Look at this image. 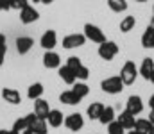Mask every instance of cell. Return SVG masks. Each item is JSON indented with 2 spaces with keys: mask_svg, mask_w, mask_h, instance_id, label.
Listing matches in <instances>:
<instances>
[{
  "mask_svg": "<svg viewBox=\"0 0 154 134\" xmlns=\"http://www.w3.org/2000/svg\"><path fill=\"white\" fill-rule=\"evenodd\" d=\"M136 77H138V66H136L133 61L124 63V66H122V70H120V79H122L124 86H131V84H134Z\"/></svg>",
  "mask_w": 154,
  "mask_h": 134,
  "instance_id": "cell-1",
  "label": "cell"
},
{
  "mask_svg": "<svg viewBox=\"0 0 154 134\" xmlns=\"http://www.w3.org/2000/svg\"><path fill=\"white\" fill-rule=\"evenodd\" d=\"M100 89L108 95H118L124 89V82H122L120 75H113V77H108L100 82Z\"/></svg>",
  "mask_w": 154,
  "mask_h": 134,
  "instance_id": "cell-2",
  "label": "cell"
},
{
  "mask_svg": "<svg viewBox=\"0 0 154 134\" xmlns=\"http://www.w3.org/2000/svg\"><path fill=\"white\" fill-rule=\"evenodd\" d=\"M84 36H86V40H90V41H93V43H104L106 41V36H104V32H102V29L100 27H97V25H93V23H86L84 25V32H82Z\"/></svg>",
  "mask_w": 154,
  "mask_h": 134,
  "instance_id": "cell-3",
  "label": "cell"
},
{
  "mask_svg": "<svg viewBox=\"0 0 154 134\" xmlns=\"http://www.w3.org/2000/svg\"><path fill=\"white\" fill-rule=\"evenodd\" d=\"M116 54H118V45L115 41H104L99 45V55L104 61H111Z\"/></svg>",
  "mask_w": 154,
  "mask_h": 134,
  "instance_id": "cell-4",
  "label": "cell"
},
{
  "mask_svg": "<svg viewBox=\"0 0 154 134\" xmlns=\"http://www.w3.org/2000/svg\"><path fill=\"white\" fill-rule=\"evenodd\" d=\"M38 18H39L38 9H34L31 4H27L25 7H22V9H20V20H22V23L29 25V23H34Z\"/></svg>",
  "mask_w": 154,
  "mask_h": 134,
  "instance_id": "cell-5",
  "label": "cell"
},
{
  "mask_svg": "<svg viewBox=\"0 0 154 134\" xmlns=\"http://www.w3.org/2000/svg\"><path fill=\"white\" fill-rule=\"evenodd\" d=\"M65 125H66V129L68 131H81L82 127H84V118H82V115H79V113H72V115H68L66 118H65V122H63Z\"/></svg>",
  "mask_w": 154,
  "mask_h": 134,
  "instance_id": "cell-6",
  "label": "cell"
},
{
  "mask_svg": "<svg viewBox=\"0 0 154 134\" xmlns=\"http://www.w3.org/2000/svg\"><path fill=\"white\" fill-rule=\"evenodd\" d=\"M125 111H129L131 115H140L142 111H143V102H142V97H138V95H131L129 98H127V102H125Z\"/></svg>",
  "mask_w": 154,
  "mask_h": 134,
  "instance_id": "cell-7",
  "label": "cell"
},
{
  "mask_svg": "<svg viewBox=\"0 0 154 134\" xmlns=\"http://www.w3.org/2000/svg\"><path fill=\"white\" fill-rule=\"evenodd\" d=\"M86 43V36L84 34H68L63 38V48H79Z\"/></svg>",
  "mask_w": 154,
  "mask_h": 134,
  "instance_id": "cell-8",
  "label": "cell"
},
{
  "mask_svg": "<svg viewBox=\"0 0 154 134\" xmlns=\"http://www.w3.org/2000/svg\"><path fill=\"white\" fill-rule=\"evenodd\" d=\"M43 66L48 68V70L59 68V66H61V57H59V54H56L54 50H47L45 55H43Z\"/></svg>",
  "mask_w": 154,
  "mask_h": 134,
  "instance_id": "cell-9",
  "label": "cell"
},
{
  "mask_svg": "<svg viewBox=\"0 0 154 134\" xmlns=\"http://www.w3.org/2000/svg\"><path fill=\"white\" fill-rule=\"evenodd\" d=\"M2 98H4L7 104H11V106H18V104L22 102L20 91L14 89V88H4L2 89Z\"/></svg>",
  "mask_w": 154,
  "mask_h": 134,
  "instance_id": "cell-10",
  "label": "cell"
},
{
  "mask_svg": "<svg viewBox=\"0 0 154 134\" xmlns=\"http://www.w3.org/2000/svg\"><path fill=\"white\" fill-rule=\"evenodd\" d=\"M34 120H36V115H34V113H31V115H27V116H22V118H18V120L14 122L13 129H14L16 133H22V131H25V129H31V125H32Z\"/></svg>",
  "mask_w": 154,
  "mask_h": 134,
  "instance_id": "cell-11",
  "label": "cell"
},
{
  "mask_svg": "<svg viewBox=\"0 0 154 134\" xmlns=\"http://www.w3.org/2000/svg\"><path fill=\"white\" fill-rule=\"evenodd\" d=\"M39 45H41L45 50H52V48L57 45V34H56V31H47V32L41 36Z\"/></svg>",
  "mask_w": 154,
  "mask_h": 134,
  "instance_id": "cell-12",
  "label": "cell"
},
{
  "mask_svg": "<svg viewBox=\"0 0 154 134\" xmlns=\"http://www.w3.org/2000/svg\"><path fill=\"white\" fill-rule=\"evenodd\" d=\"M34 46V40L32 38H29V36H20L18 40H16V50H18V54H27L31 48Z\"/></svg>",
  "mask_w": 154,
  "mask_h": 134,
  "instance_id": "cell-13",
  "label": "cell"
},
{
  "mask_svg": "<svg viewBox=\"0 0 154 134\" xmlns=\"http://www.w3.org/2000/svg\"><path fill=\"white\" fill-rule=\"evenodd\" d=\"M48 113H50V107H48V102H47V100H43V98L34 100V115H36L38 118H45V120H47Z\"/></svg>",
  "mask_w": 154,
  "mask_h": 134,
  "instance_id": "cell-14",
  "label": "cell"
},
{
  "mask_svg": "<svg viewBox=\"0 0 154 134\" xmlns=\"http://www.w3.org/2000/svg\"><path fill=\"white\" fill-rule=\"evenodd\" d=\"M116 120L120 122V125H122L124 129H129V131L134 129V122H136V120H134V115H131L129 111H122V113L116 116Z\"/></svg>",
  "mask_w": 154,
  "mask_h": 134,
  "instance_id": "cell-15",
  "label": "cell"
},
{
  "mask_svg": "<svg viewBox=\"0 0 154 134\" xmlns=\"http://www.w3.org/2000/svg\"><path fill=\"white\" fill-rule=\"evenodd\" d=\"M154 72V59L151 57H145L143 61H142V66L138 68V73L145 79V81H149V77H151V73Z\"/></svg>",
  "mask_w": 154,
  "mask_h": 134,
  "instance_id": "cell-16",
  "label": "cell"
},
{
  "mask_svg": "<svg viewBox=\"0 0 154 134\" xmlns=\"http://www.w3.org/2000/svg\"><path fill=\"white\" fill-rule=\"evenodd\" d=\"M57 70H59V77L63 79V82H66V84H75L77 77H75V72H74L72 68H68V66L65 64V66H59Z\"/></svg>",
  "mask_w": 154,
  "mask_h": 134,
  "instance_id": "cell-17",
  "label": "cell"
},
{
  "mask_svg": "<svg viewBox=\"0 0 154 134\" xmlns=\"http://www.w3.org/2000/svg\"><path fill=\"white\" fill-rule=\"evenodd\" d=\"M102 111H104V104H100V102H91L88 106V109H86L90 120H99L100 115H102Z\"/></svg>",
  "mask_w": 154,
  "mask_h": 134,
  "instance_id": "cell-18",
  "label": "cell"
},
{
  "mask_svg": "<svg viewBox=\"0 0 154 134\" xmlns=\"http://www.w3.org/2000/svg\"><path fill=\"white\" fill-rule=\"evenodd\" d=\"M47 122H48L50 127H59V125H63V122H65L63 113L57 111V109H50V113H48V116H47Z\"/></svg>",
  "mask_w": 154,
  "mask_h": 134,
  "instance_id": "cell-19",
  "label": "cell"
},
{
  "mask_svg": "<svg viewBox=\"0 0 154 134\" xmlns=\"http://www.w3.org/2000/svg\"><path fill=\"white\" fill-rule=\"evenodd\" d=\"M59 100H61L63 104H66V106H77V104L81 102V98L77 97L72 89H68V91H63V93L59 95Z\"/></svg>",
  "mask_w": 154,
  "mask_h": 134,
  "instance_id": "cell-20",
  "label": "cell"
},
{
  "mask_svg": "<svg viewBox=\"0 0 154 134\" xmlns=\"http://www.w3.org/2000/svg\"><path fill=\"white\" fill-rule=\"evenodd\" d=\"M142 46L143 48H154V27L149 25L145 32L142 34Z\"/></svg>",
  "mask_w": 154,
  "mask_h": 134,
  "instance_id": "cell-21",
  "label": "cell"
},
{
  "mask_svg": "<svg viewBox=\"0 0 154 134\" xmlns=\"http://www.w3.org/2000/svg\"><path fill=\"white\" fill-rule=\"evenodd\" d=\"M31 131L34 134H47L48 133V125H47V120L45 118H38L36 116V120L32 122V125H31Z\"/></svg>",
  "mask_w": 154,
  "mask_h": 134,
  "instance_id": "cell-22",
  "label": "cell"
},
{
  "mask_svg": "<svg viewBox=\"0 0 154 134\" xmlns=\"http://www.w3.org/2000/svg\"><path fill=\"white\" fill-rule=\"evenodd\" d=\"M43 91H45L43 84H41V82H34V84H31L29 89H27V97H29L31 100H38V98H41Z\"/></svg>",
  "mask_w": 154,
  "mask_h": 134,
  "instance_id": "cell-23",
  "label": "cell"
},
{
  "mask_svg": "<svg viewBox=\"0 0 154 134\" xmlns=\"http://www.w3.org/2000/svg\"><path fill=\"white\" fill-rule=\"evenodd\" d=\"M113 120H115V109H113L111 106H104V111H102L99 122H100L102 125H108V124H111Z\"/></svg>",
  "mask_w": 154,
  "mask_h": 134,
  "instance_id": "cell-24",
  "label": "cell"
},
{
  "mask_svg": "<svg viewBox=\"0 0 154 134\" xmlns=\"http://www.w3.org/2000/svg\"><path fill=\"white\" fill-rule=\"evenodd\" d=\"M152 122L151 120H147V118H138L136 122H134V129L136 131H140L142 134H149V131L152 129Z\"/></svg>",
  "mask_w": 154,
  "mask_h": 134,
  "instance_id": "cell-25",
  "label": "cell"
},
{
  "mask_svg": "<svg viewBox=\"0 0 154 134\" xmlns=\"http://www.w3.org/2000/svg\"><path fill=\"white\" fill-rule=\"evenodd\" d=\"M108 7L113 13H124L127 11V2L125 0H108Z\"/></svg>",
  "mask_w": 154,
  "mask_h": 134,
  "instance_id": "cell-26",
  "label": "cell"
},
{
  "mask_svg": "<svg viewBox=\"0 0 154 134\" xmlns=\"http://www.w3.org/2000/svg\"><path fill=\"white\" fill-rule=\"evenodd\" d=\"M134 25H136L134 16H125V18L120 22V31H122V32H131V31L134 29Z\"/></svg>",
  "mask_w": 154,
  "mask_h": 134,
  "instance_id": "cell-27",
  "label": "cell"
},
{
  "mask_svg": "<svg viewBox=\"0 0 154 134\" xmlns=\"http://www.w3.org/2000/svg\"><path fill=\"white\" fill-rule=\"evenodd\" d=\"M72 91L75 93L77 97L82 100L88 93H90V88H88V84L86 82H77V84H74V88H72Z\"/></svg>",
  "mask_w": 154,
  "mask_h": 134,
  "instance_id": "cell-28",
  "label": "cell"
},
{
  "mask_svg": "<svg viewBox=\"0 0 154 134\" xmlns=\"http://www.w3.org/2000/svg\"><path fill=\"white\" fill-rule=\"evenodd\" d=\"M124 127L120 125L118 120H113L111 124H108V134H124Z\"/></svg>",
  "mask_w": 154,
  "mask_h": 134,
  "instance_id": "cell-29",
  "label": "cell"
},
{
  "mask_svg": "<svg viewBox=\"0 0 154 134\" xmlns=\"http://www.w3.org/2000/svg\"><path fill=\"white\" fill-rule=\"evenodd\" d=\"M75 77L77 79H81V81H86V79L90 77V70H88L84 64H81V66L75 70Z\"/></svg>",
  "mask_w": 154,
  "mask_h": 134,
  "instance_id": "cell-30",
  "label": "cell"
},
{
  "mask_svg": "<svg viewBox=\"0 0 154 134\" xmlns=\"http://www.w3.org/2000/svg\"><path fill=\"white\" fill-rule=\"evenodd\" d=\"M81 64H82V61H81L79 57H75V55L68 57V61H66V66H68V68H72L74 72H75V70L79 68V66H81Z\"/></svg>",
  "mask_w": 154,
  "mask_h": 134,
  "instance_id": "cell-31",
  "label": "cell"
},
{
  "mask_svg": "<svg viewBox=\"0 0 154 134\" xmlns=\"http://www.w3.org/2000/svg\"><path fill=\"white\" fill-rule=\"evenodd\" d=\"M29 4V0H11V9H22V7H25Z\"/></svg>",
  "mask_w": 154,
  "mask_h": 134,
  "instance_id": "cell-32",
  "label": "cell"
},
{
  "mask_svg": "<svg viewBox=\"0 0 154 134\" xmlns=\"http://www.w3.org/2000/svg\"><path fill=\"white\" fill-rule=\"evenodd\" d=\"M0 9L2 11H9L11 9V0H0Z\"/></svg>",
  "mask_w": 154,
  "mask_h": 134,
  "instance_id": "cell-33",
  "label": "cell"
},
{
  "mask_svg": "<svg viewBox=\"0 0 154 134\" xmlns=\"http://www.w3.org/2000/svg\"><path fill=\"white\" fill-rule=\"evenodd\" d=\"M5 52H7V46H5V45H0V68H2V64H4Z\"/></svg>",
  "mask_w": 154,
  "mask_h": 134,
  "instance_id": "cell-34",
  "label": "cell"
},
{
  "mask_svg": "<svg viewBox=\"0 0 154 134\" xmlns=\"http://www.w3.org/2000/svg\"><path fill=\"white\" fill-rule=\"evenodd\" d=\"M0 134H20V133H16L14 129H11V131H7V129H2V131H0Z\"/></svg>",
  "mask_w": 154,
  "mask_h": 134,
  "instance_id": "cell-35",
  "label": "cell"
},
{
  "mask_svg": "<svg viewBox=\"0 0 154 134\" xmlns=\"http://www.w3.org/2000/svg\"><path fill=\"white\" fill-rule=\"evenodd\" d=\"M149 106H151V109H154V95L149 98Z\"/></svg>",
  "mask_w": 154,
  "mask_h": 134,
  "instance_id": "cell-36",
  "label": "cell"
},
{
  "mask_svg": "<svg viewBox=\"0 0 154 134\" xmlns=\"http://www.w3.org/2000/svg\"><path fill=\"white\" fill-rule=\"evenodd\" d=\"M149 120L152 122V125H154V109H151V115H149Z\"/></svg>",
  "mask_w": 154,
  "mask_h": 134,
  "instance_id": "cell-37",
  "label": "cell"
},
{
  "mask_svg": "<svg viewBox=\"0 0 154 134\" xmlns=\"http://www.w3.org/2000/svg\"><path fill=\"white\" fill-rule=\"evenodd\" d=\"M0 45H5V36L4 34H0Z\"/></svg>",
  "mask_w": 154,
  "mask_h": 134,
  "instance_id": "cell-38",
  "label": "cell"
},
{
  "mask_svg": "<svg viewBox=\"0 0 154 134\" xmlns=\"http://www.w3.org/2000/svg\"><path fill=\"white\" fill-rule=\"evenodd\" d=\"M52 2H56V0H41V4H45V5H48V4H52Z\"/></svg>",
  "mask_w": 154,
  "mask_h": 134,
  "instance_id": "cell-39",
  "label": "cell"
},
{
  "mask_svg": "<svg viewBox=\"0 0 154 134\" xmlns=\"http://www.w3.org/2000/svg\"><path fill=\"white\" fill-rule=\"evenodd\" d=\"M20 134H34V133H32L31 129H25V131H22V133H20Z\"/></svg>",
  "mask_w": 154,
  "mask_h": 134,
  "instance_id": "cell-40",
  "label": "cell"
},
{
  "mask_svg": "<svg viewBox=\"0 0 154 134\" xmlns=\"http://www.w3.org/2000/svg\"><path fill=\"white\" fill-rule=\"evenodd\" d=\"M127 134H142V133H140V131H136V129H133V131H129Z\"/></svg>",
  "mask_w": 154,
  "mask_h": 134,
  "instance_id": "cell-41",
  "label": "cell"
},
{
  "mask_svg": "<svg viewBox=\"0 0 154 134\" xmlns=\"http://www.w3.org/2000/svg\"><path fill=\"white\" fill-rule=\"evenodd\" d=\"M149 81H151V82H152V84H154V72H152V73H151V77H149Z\"/></svg>",
  "mask_w": 154,
  "mask_h": 134,
  "instance_id": "cell-42",
  "label": "cell"
},
{
  "mask_svg": "<svg viewBox=\"0 0 154 134\" xmlns=\"http://www.w3.org/2000/svg\"><path fill=\"white\" fill-rule=\"evenodd\" d=\"M31 2H34V4H41V0H31Z\"/></svg>",
  "mask_w": 154,
  "mask_h": 134,
  "instance_id": "cell-43",
  "label": "cell"
},
{
  "mask_svg": "<svg viewBox=\"0 0 154 134\" xmlns=\"http://www.w3.org/2000/svg\"><path fill=\"white\" fill-rule=\"evenodd\" d=\"M134 2H140V4H143V2H147V0H134Z\"/></svg>",
  "mask_w": 154,
  "mask_h": 134,
  "instance_id": "cell-44",
  "label": "cell"
},
{
  "mask_svg": "<svg viewBox=\"0 0 154 134\" xmlns=\"http://www.w3.org/2000/svg\"><path fill=\"white\" fill-rule=\"evenodd\" d=\"M149 134H154V127H152V129H151V131H149Z\"/></svg>",
  "mask_w": 154,
  "mask_h": 134,
  "instance_id": "cell-45",
  "label": "cell"
},
{
  "mask_svg": "<svg viewBox=\"0 0 154 134\" xmlns=\"http://www.w3.org/2000/svg\"><path fill=\"white\" fill-rule=\"evenodd\" d=\"M151 25H152V27H154V18H152V22H151Z\"/></svg>",
  "mask_w": 154,
  "mask_h": 134,
  "instance_id": "cell-46",
  "label": "cell"
},
{
  "mask_svg": "<svg viewBox=\"0 0 154 134\" xmlns=\"http://www.w3.org/2000/svg\"><path fill=\"white\" fill-rule=\"evenodd\" d=\"M152 13H154V7H152Z\"/></svg>",
  "mask_w": 154,
  "mask_h": 134,
  "instance_id": "cell-47",
  "label": "cell"
},
{
  "mask_svg": "<svg viewBox=\"0 0 154 134\" xmlns=\"http://www.w3.org/2000/svg\"><path fill=\"white\" fill-rule=\"evenodd\" d=\"M0 11H2V9H0Z\"/></svg>",
  "mask_w": 154,
  "mask_h": 134,
  "instance_id": "cell-48",
  "label": "cell"
}]
</instances>
